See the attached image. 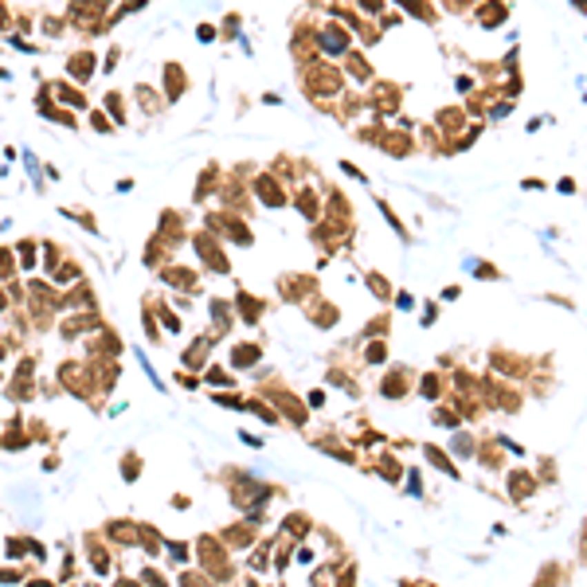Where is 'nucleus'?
<instances>
[{"label":"nucleus","mask_w":587,"mask_h":587,"mask_svg":"<svg viewBox=\"0 0 587 587\" xmlns=\"http://www.w3.org/2000/svg\"><path fill=\"white\" fill-rule=\"evenodd\" d=\"M212 399H216L219 408H247V399H243L239 392H216Z\"/></svg>","instance_id":"4c0bfd02"},{"label":"nucleus","mask_w":587,"mask_h":587,"mask_svg":"<svg viewBox=\"0 0 587 587\" xmlns=\"http://www.w3.org/2000/svg\"><path fill=\"white\" fill-rule=\"evenodd\" d=\"M48 282L55 290H59V286H74V282H83V266H79V263H59L55 270H51Z\"/></svg>","instance_id":"4be33fe9"},{"label":"nucleus","mask_w":587,"mask_h":587,"mask_svg":"<svg viewBox=\"0 0 587 587\" xmlns=\"http://www.w3.org/2000/svg\"><path fill=\"white\" fill-rule=\"evenodd\" d=\"M63 71H67V79H71L74 86H86L94 79V71H102V59H98L94 48H74L71 55L63 59Z\"/></svg>","instance_id":"39448f33"},{"label":"nucleus","mask_w":587,"mask_h":587,"mask_svg":"<svg viewBox=\"0 0 587 587\" xmlns=\"http://www.w3.org/2000/svg\"><path fill=\"white\" fill-rule=\"evenodd\" d=\"M86 564L94 568V575H106L110 564H114V560H110V548L102 544V537H94V533L86 537Z\"/></svg>","instance_id":"dca6fc26"},{"label":"nucleus","mask_w":587,"mask_h":587,"mask_svg":"<svg viewBox=\"0 0 587 587\" xmlns=\"http://www.w3.org/2000/svg\"><path fill=\"white\" fill-rule=\"evenodd\" d=\"M153 310H157V321L165 325V333H180V329H184V325H180V313L172 310L165 298H157V301H153Z\"/></svg>","instance_id":"5701e85b"},{"label":"nucleus","mask_w":587,"mask_h":587,"mask_svg":"<svg viewBox=\"0 0 587 587\" xmlns=\"http://www.w3.org/2000/svg\"><path fill=\"white\" fill-rule=\"evenodd\" d=\"M106 537L114 540V544H121V548H133V544H137V525H133V521H110Z\"/></svg>","instance_id":"6ab92c4d"},{"label":"nucleus","mask_w":587,"mask_h":587,"mask_svg":"<svg viewBox=\"0 0 587 587\" xmlns=\"http://www.w3.org/2000/svg\"><path fill=\"white\" fill-rule=\"evenodd\" d=\"M184 94H188V74H184L180 63L168 59L165 67H161V98H165V102H180Z\"/></svg>","instance_id":"6e6552de"},{"label":"nucleus","mask_w":587,"mask_h":587,"mask_svg":"<svg viewBox=\"0 0 587 587\" xmlns=\"http://www.w3.org/2000/svg\"><path fill=\"white\" fill-rule=\"evenodd\" d=\"M231 36H239V16L231 12L228 20H223V28H219V39H231Z\"/></svg>","instance_id":"37998d69"},{"label":"nucleus","mask_w":587,"mask_h":587,"mask_svg":"<svg viewBox=\"0 0 587 587\" xmlns=\"http://www.w3.org/2000/svg\"><path fill=\"white\" fill-rule=\"evenodd\" d=\"M36 28L48 39H59L63 32H67V16H43V20H36Z\"/></svg>","instance_id":"c756f323"},{"label":"nucleus","mask_w":587,"mask_h":587,"mask_svg":"<svg viewBox=\"0 0 587 587\" xmlns=\"http://www.w3.org/2000/svg\"><path fill=\"white\" fill-rule=\"evenodd\" d=\"M141 584H145V587H168V579L157 572L153 564H149V568H141Z\"/></svg>","instance_id":"58836bf2"},{"label":"nucleus","mask_w":587,"mask_h":587,"mask_svg":"<svg viewBox=\"0 0 587 587\" xmlns=\"http://www.w3.org/2000/svg\"><path fill=\"white\" fill-rule=\"evenodd\" d=\"M32 396H36V384H32V376H16V380L8 384V399H16V404H28Z\"/></svg>","instance_id":"bb28decb"},{"label":"nucleus","mask_w":587,"mask_h":587,"mask_svg":"<svg viewBox=\"0 0 587 587\" xmlns=\"http://www.w3.org/2000/svg\"><path fill=\"white\" fill-rule=\"evenodd\" d=\"M12 28H16V16H12V8L0 0V32H4V36H12Z\"/></svg>","instance_id":"a19ab883"},{"label":"nucleus","mask_w":587,"mask_h":587,"mask_svg":"<svg viewBox=\"0 0 587 587\" xmlns=\"http://www.w3.org/2000/svg\"><path fill=\"white\" fill-rule=\"evenodd\" d=\"M196 556H200V564H204V575L212 579V584H228L231 579V560H228V544L219 537H212V533H204V537H196Z\"/></svg>","instance_id":"f03ea898"},{"label":"nucleus","mask_w":587,"mask_h":587,"mask_svg":"<svg viewBox=\"0 0 587 587\" xmlns=\"http://www.w3.org/2000/svg\"><path fill=\"white\" fill-rule=\"evenodd\" d=\"M86 121H90V130H94V133H114V130H118V126L106 118V110H102V106L90 110V118H86Z\"/></svg>","instance_id":"c9c22d12"},{"label":"nucleus","mask_w":587,"mask_h":587,"mask_svg":"<svg viewBox=\"0 0 587 587\" xmlns=\"http://www.w3.org/2000/svg\"><path fill=\"white\" fill-rule=\"evenodd\" d=\"M239 439H243V443H247V446H255V450H259V446H263V439H259V435H251V431H243Z\"/></svg>","instance_id":"de8ad7c7"},{"label":"nucleus","mask_w":587,"mask_h":587,"mask_svg":"<svg viewBox=\"0 0 587 587\" xmlns=\"http://www.w3.org/2000/svg\"><path fill=\"white\" fill-rule=\"evenodd\" d=\"M102 110H106V118L114 121V126H126V121H130V110H126V94H121V90H106V94H102Z\"/></svg>","instance_id":"f3484780"},{"label":"nucleus","mask_w":587,"mask_h":587,"mask_svg":"<svg viewBox=\"0 0 587 587\" xmlns=\"http://www.w3.org/2000/svg\"><path fill=\"white\" fill-rule=\"evenodd\" d=\"M200 380L216 384V388H235V380H231V372H228V368H219V364H208V368H204V376H200Z\"/></svg>","instance_id":"473e14b6"},{"label":"nucleus","mask_w":587,"mask_h":587,"mask_svg":"<svg viewBox=\"0 0 587 587\" xmlns=\"http://www.w3.org/2000/svg\"><path fill=\"white\" fill-rule=\"evenodd\" d=\"M298 212H301L306 219H317L321 204H317V196H313V188H301V192H298Z\"/></svg>","instance_id":"2f4dec72"},{"label":"nucleus","mask_w":587,"mask_h":587,"mask_svg":"<svg viewBox=\"0 0 587 587\" xmlns=\"http://www.w3.org/2000/svg\"><path fill=\"white\" fill-rule=\"evenodd\" d=\"M263 357V348L255 345V341H239V345L231 348V368H255Z\"/></svg>","instance_id":"a211bd4d"},{"label":"nucleus","mask_w":587,"mask_h":587,"mask_svg":"<svg viewBox=\"0 0 587 587\" xmlns=\"http://www.w3.org/2000/svg\"><path fill=\"white\" fill-rule=\"evenodd\" d=\"M196 39H200V43H216V39H219V28H216V24H196Z\"/></svg>","instance_id":"79ce46f5"},{"label":"nucleus","mask_w":587,"mask_h":587,"mask_svg":"<svg viewBox=\"0 0 587 587\" xmlns=\"http://www.w3.org/2000/svg\"><path fill=\"white\" fill-rule=\"evenodd\" d=\"M251 192L263 200L266 208L290 204V200H286V188H282V180H278L275 172H255V177H251Z\"/></svg>","instance_id":"0eeeda50"},{"label":"nucleus","mask_w":587,"mask_h":587,"mask_svg":"<svg viewBox=\"0 0 587 587\" xmlns=\"http://www.w3.org/2000/svg\"><path fill=\"white\" fill-rule=\"evenodd\" d=\"M8 306H12V298H8V286H4V282H0V313L8 310Z\"/></svg>","instance_id":"09e8293b"},{"label":"nucleus","mask_w":587,"mask_h":587,"mask_svg":"<svg viewBox=\"0 0 587 587\" xmlns=\"http://www.w3.org/2000/svg\"><path fill=\"white\" fill-rule=\"evenodd\" d=\"M4 552H8L12 560H20V556H32V540H28V537H8V540H4Z\"/></svg>","instance_id":"f704fd0d"},{"label":"nucleus","mask_w":587,"mask_h":587,"mask_svg":"<svg viewBox=\"0 0 587 587\" xmlns=\"http://www.w3.org/2000/svg\"><path fill=\"white\" fill-rule=\"evenodd\" d=\"M188 247H192V255H196V259L204 263V270H212V275H231V259H228V251H223L219 235H212L208 228L192 231V235H188Z\"/></svg>","instance_id":"7ed1b4c3"},{"label":"nucleus","mask_w":587,"mask_h":587,"mask_svg":"<svg viewBox=\"0 0 587 587\" xmlns=\"http://www.w3.org/2000/svg\"><path fill=\"white\" fill-rule=\"evenodd\" d=\"M12 251H16V266H20V275H36V266H39V243H36V239H16Z\"/></svg>","instance_id":"2eb2a0df"},{"label":"nucleus","mask_w":587,"mask_h":587,"mask_svg":"<svg viewBox=\"0 0 587 587\" xmlns=\"http://www.w3.org/2000/svg\"><path fill=\"white\" fill-rule=\"evenodd\" d=\"M368 286L376 290V298H388V282H384L380 275H368Z\"/></svg>","instance_id":"49530a36"},{"label":"nucleus","mask_w":587,"mask_h":587,"mask_svg":"<svg viewBox=\"0 0 587 587\" xmlns=\"http://www.w3.org/2000/svg\"><path fill=\"white\" fill-rule=\"evenodd\" d=\"M20 579H24L20 568H12V564H4V568H0V584H20Z\"/></svg>","instance_id":"c03bdc74"},{"label":"nucleus","mask_w":587,"mask_h":587,"mask_svg":"<svg viewBox=\"0 0 587 587\" xmlns=\"http://www.w3.org/2000/svg\"><path fill=\"white\" fill-rule=\"evenodd\" d=\"M137 544H141L149 556H161V548H165V537H161L153 525H137Z\"/></svg>","instance_id":"b1692460"},{"label":"nucleus","mask_w":587,"mask_h":587,"mask_svg":"<svg viewBox=\"0 0 587 587\" xmlns=\"http://www.w3.org/2000/svg\"><path fill=\"white\" fill-rule=\"evenodd\" d=\"M16 275H20V266H16V251H12V247H4V243H0V282L8 286V282H12Z\"/></svg>","instance_id":"cd10ccee"},{"label":"nucleus","mask_w":587,"mask_h":587,"mask_svg":"<svg viewBox=\"0 0 587 587\" xmlns=\"http://www.w3.org/2000/svg\"><path fill=\"white\" fill-rule=\"evenodd\" d=\"M141 325H145V337H149L153 345H161V329H157V310H153V301H145V306H141Z\"/></svg>","instance_id":"7c9ffc66"},{"label":"nucleus","mask_w":587,"mask_h":587,"mask_svg":"<svg viewBox=\"0 0 587 587\" xmlns=\"http://www.w3.org/2000/svg\"><path fill=\"white\" fill-rule=\"evenodd\" d=\"M177 587H212V579H208L204 572H192V568H180V575H177Z\"/></svg>","instance_id":"72a5a7b5"},{"label":"nucleus","mask_w":587,"mask_h":587,"mask_svg":"<svg viewBox=\"0 0 587 587\" xmlns=\"http://www.w3.org/2000/svg\"><path fill=\"white\" fill-rule=\"evenodd\" d=\"M345 48H348V36L341 32V28H325V32H321V51H329V55H341Z\"/></svg>","instance_id":"a878e982"},{"label":"nucleus","mask_w":587,"mask_h":587,"mask_svg":"<svg viewBox=\"0 0 587 587\" xmlns=\"http://www.w3.org/2000/svg\"><path fill=\"white\" fill-rule=\"evenodd\" d=\"M208 313H212V333L228 337L231 325H235V306H231L228 298H212L208 301Z\"/></svg>","instance_id":"9b49d317"},{"label":"nucleus","mask_w":587,"mask_h":587,"mask_svg":"<svg viewBox=\"0 0 587 587\" xmlns=\"http://www.w3.org/2000/svg\"><path fill=\"white\" fill-rule=\"evenodd\" d=\"M43 470H59V455H48V458H43Z\"/></svg>","instance_id":"8fccbe9b"},{"label":"nucleus","mask_w":587,"mask_h":587,"mask_svg":"<svg viewBox=\"0 0 587 587\" xmlns=\"http://www.w3.org/2000/svg\"><path fill=\"white\" fill-rule=\"evenodd\" d=\"M28 587H55L51 579H28Z\"/></svg>","instance_id":"3c124183"},{"label":"nucleus","mask_w":587,"mask_h":587,"mask_svg":"<svg viewBox=\"0 0 587 587\" xmlns=\"http://www.w3.org/2000/svg\"><path fill=\"white\" fill-rule=\"evenodd\" d=\"M231 306H235V321H243V325H259L263 313H266V301H259L255 294H247V290H235Z\"/></svg>","instance_id":"1a4fd4ad"},{"label":"nucleus","mask_w":587,"mask_h":587,"mask_svg":"<svg viewBox=\"0 0 587 587\" xmlns=\"http://www.w3.org/2000/svg\"><path fill=\"white\" fill-rule=\"evenodd\" d=\"M8 43H12L16 51H24V55H36V51H39L36 43H28V39H24V36H16V32H12V36H8Z\"/></svg>","instance_id":"a18cd8bd"},{"label":"nucleus","mask_w":587,"mask_h":587,"mask_svg":"<svg viewBox=\"0 0 587 587\" xmlns=\"http://www.w3.org/2000/svg\"><path fill=\"white\" fill-rule=\"evenodd\" d=\"M118 63H121V48L114 43V48L106 51V59H102V74H114L118 71Z\"/></svg>","instance_id":"ea45409f"},{"label":"nucleus","mask_w":587,"mask_h":587,"mask_svg":"<svg viewBox=\"0 0 587 587\" xmlns=\"http://www.w3.org/2000/svg\"><path fill=\"white\" fill-rule=\"evenodd\" d=\"M204 228L212 231V235H219V239L235 243V247H251V243H255V235H251V228L243 223V216H239V212H228V208L208 212V216H204Z\"/></svg>","instance_id":"20e7f679"},{"label":"nucleus","mask_w":587,"mask_h":587,"mask_svg":"<svg viewBox=\"0 0 587 587\" xmlns=\"http://www.w3.org/2000/svg\"><path fill=\"white\" fill-rule=\"evenodd\" d=\"M118 470H121V478H126V481H137V478H141V470H145V462H141L137 450H126L121 462H118Z\"/></svg>","instance_id":"393cba45"},{"label":"nucleus","mask_w":587,"mask_h":587,"mask_svg":"<svg viewBox=\"0 0 587 587\" xmlns=\"http://www.w3.org/2000/svg\"><path fill=\"white\" fill-rule=\"evenodd\" d=\"M51 94H55V102H59V106H67V110H86V106H90V102H86V94H83V86H74L71 79L51 83Z\"/></svg>","instance_id":"f8f14e48"},{"label":"nucleus","mask_w":587,"mask_h":587,"mask_svg":"<svg viewBox=\"0 0 587 587\" xmlns=\"http://www.w3.org/2000/svg\"><path fill=\"white\" fill-rule=\"evenodd\" d=\"M114 0H67V28H79L86 39L110 32Z\"/></svg>","instance_id":"f257e3e1"},{"label":"nucleus","mask_w":587,"mask_h":587,"mask_svg":"<svg viewBox=\"0 0 587 587\" xmlns=\"http://www.w3.org/2000/svg\"><path fill=\"white\" fill-rule=\"evenodd\" d=\"M118 352H121V341H118V333L102 325V329L94 333V341H90V357H94V360H114Z\"/></svg>","instance_id":"ddd939ff"},{"label":"nucleus","mask_w":587,"mask_h":587,"mask_svg":"<svg viewBox=\"0 0 587 587\" xmlns=\"http://www.w3.org/2000/svg\"><path fill=\"white\" fill-rule=\"evenodd\" d=\"M219 540H223L228 548H251V544H255V528H251V521H239V525H223V528H219Z\"/></svg>","instance_id":"4468645a"},{"label":"nucleus","mask_w":587,"mask_h":587,"mask_svg":"<svg viewBox=\"0 0 587 587\" xmlns=\"http://www.w3.org/2000/svg\"><path fill=\"white\" fill-rule=\"evenodd\" d=\"M59 212H63L67 219H74V223H83L86 231H98V219L90 216V212H71V208H59Z\"/></svg>","instance_id":"e433bc0d"},{"label":"nucleus","mask_w":587,"mask_h":587,"mask_svg":"<svg viewBox=\"0 0 587 587\" xmlns=\"http://www.w3.org/2000/svg\"><path fill=\"white\" fill-rule=\"evenodd\" d=\"M157 278H161L165 286L180 290V294H196V290H200V270L188 266V263H165L157 270Z\"/></svg>","instance_id":"423d86ee"},{"label":"nucleus","mask_w":587,"mask_h":587,"mask_svg":"<svg viewBox=\"0 0 587 587\" xmlns=\"http://www.w3.org/2000/svg\"><path fill=\"white\" fill-rule=\"evenodd\" d=\"M133 102H137V106H141L145 114H161V110H165V106H161L165 98L157 94V90H153L149 83H137V86H133Z\"/></svg>","instance_id":"412c9836"},{"label":"nucleus","mask_w":587,"mask_h":587,"mask_svg":"<svg viewBox=\"0 0 587 587\" xmlns=\"http://www.w3.org/2000/svg\"><path fill=\"white\" fill-rule=\"evenodd\" d=\"M219 180H223V172H219V161H208L204 172H200V180H196V188H192V200H196V204L212 200V196L219 192Z\"/></svg>","instance_id":"9d476101"},{"label":"nucleus","mask_w":587,"mask_h":587,"mask_svg":"<svg viewBox=\"0 0 587 587\" xmlns=\"http://www.w3.org/2000/svg\"><path fill=\"white\" fill-rule=\"evenodd\" d=\"M36 110H39V118L55 121V126H67V130H74V126H79V118H74V110L59 106V102H43V106H36Z\"/></svg>","instance_id":"aec40b11"},{"label":"nucleus","mask_w":587,"mask_h":587,"mask_svg":"<svg viewBox=\"0 0 587 587\" xmlns=\"http://www.w3.org/2000/svg\"><path fill=\"white\" fill-rule=\"evenodd\" d=\"M165 552H168V560H172V564L188 568V560H192V544H188V540H165Z\"/></svg>","instance_id":"c85d7f7f"}]
</instances>
